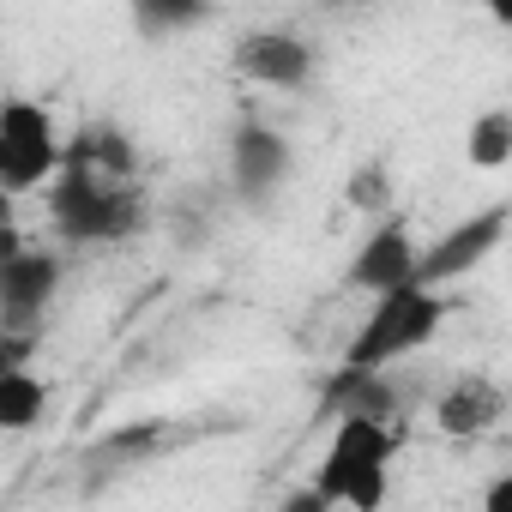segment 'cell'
<instances>
[{
	"mask_svg": "<svg viewBox=\"0 0 512 512\" xmlns=\"http://www.w3.org/2000/svg\"><path fill=\"white\" fill-rule=\"evenodd\" d=\"M392 458H398V428L392 422L356 416V410L332 416V440H326V458H320V476H314L320 506H356V512L386 506Z\"/></svg>",
	"mask_w": 512,
	"mask_h": 512,
	"instance_id": "1",
	"label": "cell"
},
{
	"mask_svg": "<svg viewBox=\"0 0 512 512\" xmlns=\"http://www.w3.org/2000/svg\"><path fill=\"white\" fill-rule=\"evenodd\" d=\"M49 217L61 241L103 247L127 241L145 229V187L115 181V175H85V169H55L49 175Z\"/></svg>",
	"mask_w": 512,
	"mask_h": 512,
	"instance_id": "2",
	"label": "cell"
},
{
	"mask_svg": "<svg viewBox=\"0 0 512 512\" xmlns=\"http://www.w3.org/2000/svg\"><path fill=\"white\" fill-rule=\"evenodd\" d=\"M446 314H452V296H446V290H428V284L380 290L374 308H368V320L356 326L344 362H350V368H392V362L428 350V344L440 338Z\"/></svg>",
	"mask_w": 512,
	"mask_h": 512,
	"instance_id": "3",
	"label": "cell"
},
{
	"mask_svg": "<svg viewBox=\"0 0 512 512\" xmlns=\"http://www.w3.org/2000/svg\"><path fill=\"white\" fill-rule=\"evenodd\" d=\"M61 169V133L55 115L31 97H7L0 103V193H37L49 187V175Z\"/></svg>",
	"mask_w": 512,
	"mask_h": 512,
	"instance_id": "4",
	"label": "cell"
},
{
	"mask_svg": "<svg viewBox=\"0 0 512 512\" xmlns=\"http://www.w3.org/2000/svg\"><path fill=\"white\" fill-rule=\"evenodd\" d=\"M290 169H296V151H290V139H284L278 127L241 121V127L229 133V193H235L241 205H253V211L272 205V199L284 193Z\"/></svg>",
	"mask_w": 512,
	"mask_h": 512,
	"instance_id": "5",
	"label": "cell"
},
{
	"mask_svg": "<svg viewBox=\"0 0 512 512\" xmlns=\"http://www.w3.org/2000/svg\"><path fill=\"white\" fill-rule=\"evenodd\" d=\"M500 235H506V205H488V211L452 223L434 247H416V278H410V284H428V290L458 284L464 272H476L488 253L500 247Z\"/></svg>",
	"mask_w": 512,
	"mask_h": 512,
	"instance_id": "6",
	"label": "cell"
},
{
	"mask_svg": "<svg viewBox=\"0 0 512 512\" xmlns=\"http://www.w3.org/2000/svg\"><path fill=\"white\" fill-rule=\"evenodd\" d=\"M61 290V260L49 247H19L0 260V332H37V320L49 314Z\"/></svg>",
	"mask_w": 512,
	"mask_h": 512,
	"instance_id": "7",
	"label": "cell"
},
{
	"mask_svg": "<svg viewBox=\"0 0 512 512\" xmlns=\"http://www.w3.org/2000/svg\"><path fill=\"white\" fill-rule=\"evenodd\" d=\"M410 278H416V235H410L404 217L380 211L374 229H368V241L350 253V266H344V290L380 296V290H398V284H410Z\"/></svg>",
	"mask_w": 512,
	"mask_h": 512,
	"instance_id": "8",
	"label": "cell"
},
{
	"mask_svg": "<svg viewBox=\"0 0 512 512\" xmlns=\"http://www.w3.org/2000/svg\"><path fill=\"white\" fill-rule=\"evenodd\" d=\"M235 73L253 79L260 91H308L314 85V43L296 37V31H247L235 43Z\"/></svg>",
	"mask_w": 512,
	"mask_h": 512,
	"instance_id": "9",
	"label": "cell"
},
{
	"mask_svg": "<svg viewBox=\"0 0 512 512\" xmlns=\"http://www.w3.org/2000/svg\"><path fill=\"white\" fill-rule=\"evenodd\" d=\"M500 416H506V392H500V380H488V374H458V380L434 398V428H440L446 440H476V434L500 428Z\"/></svg>",
	"mask_w": 512,
	"mask_h": 512,
	"instance_id": "10",
	"label": "cell"
},
{
	"mask_svg": "<svg viewBox=\"0 0 512 512\" xmlns=\"http://www.w3.org/2000/svg\"><path fill=\"white\" fill-rule=\"evenodd\" d=\"M320 404H326L332 416L356 410V416H380V422H392V416L404 410V392L392 386L386 368H350V362H344V368L320 386Z\"/></svg>",
	"mask_w": 512,
	"mask_h": 512,
	"instance_id": "11",
	"label": "cell"
},
{
	"mask_svg": "<svg viewBox=\"0 0 512 512\" xmlns=\"http://www.w3.org/2000/svg\"><path fill=\"white\" fill-rule=\"evenodd\" d=\"M61 169H85V175H115V181H139V151L121 127L91 121L61 145Z\"/></svg>",
	"mask_w": 512,
	"mask_h": 512,
	"instance_id": "12",
	"label": "cell"
},
{
	"mask_svg": "<svg viewBox=\"0 0 512 512\" xmlns=\"http://www.w3.org/2000/svg\"><path fill=\"white\" fill-rule=\"evenodd\" d=\"M43 416H49V386L31 374V362L0 374V434H31Z\"/></svg>",
	"mask_w": 512,
	"mask_h": 512,
	"instance_id": "13",
	"label": "cell"
},
{
	"mask_svg": "<svg viewBox=\"0 0 512 512\" xmlns=\"http://www.w3.org/2000/svg\"><path fill=\"white\" fill-rule=\"evenodd\" d=\"M127 13L139 25V37H187L193 25L211 19V0H127Z\"/></svg>",
	"mask_w": 512,
	"mask_h": 512,
	"instance_id": "14",
	"label": "cell"
},
{
	"mask_svg": "<svg viewBox=\"0 0 512 512\" xmlns=\"http://www.w3.org/2000/svg\"><path fill=\"white\" fill-rule=\"evenodd\" d=\"M464 163L470 169H506L512 163V109L476 115V127L464 133Z\"/></svg>",
	"mask_w": 512,
	"mask_h": 512,
	"instance_id": "15",
	"label": "cell"
},
{
	"mask_svg": "<svg viewBox=\"0 0 512 512\" xmlns=\"http://www.w3.org/2000/svg\"><path fill=\"white\" fill-rule=\"evenodd\" d=\"M344 199H350L362 217H380V211H392V181H386V163H362V169L350 175Z\"/></svg>",
	"mask_w": 512,
	"mask_h": 512,
	"instance_id": "16",
	"label": "cell"
},
{
	"mask_svg": "<svg viewBox=\"0 0 512 512\" xmlns=\"http://www.w3.org/2000/svg\"><path fill=\"white\" fill-rule=\"evenodd\" d=\"M31 356H37V332H0V374L25 368Z\"/></svg>",
	"mask_w": 512,
	"mask_h": 512,
	"instance_id": "17",
	"label": "cell"
},
{
	"mask_svg": "<svg viewBox=\"0 0 512 512\" xmlns=\"http://www.w3.org/2000/svg\"><path fill=\"white\" fill-rule=\"evenodd\" d=\"M25 247V229L19 223H0V260H7V253H19Z\"/></svg>",
	"mask_w": 512,
	"mask_h": 512,
	"instance_id": "18",
	"label": "cell"
},
{
	"mask_svg": "<svg viewBox=\"0 0 512 512\" xmlns=\"http://www.w3.org/2000/svg\"><path fill=\"white\" fill-rule=\"evenodd\" d=\"M512 506V476H500L494 488H488V512H506Z\"/></svg>",
	"mask_w": 512,
	"mask_h": 512,
	"instance_id": "19",
	"label": "cell"
},
{
	"mask_svg": "<svg viewBox=\"0 0 512 512\" xmlns=\"http://www.w3.org/2000/svg\"><path fill=\"white\" fill-rule=\"evenodd\" d=\"M320 7H332V13H350V7H380V0H320Z\"/></svg>",
	"mask_w": 512,
	"mask_h": 512,
	"instance_id": "20",
	"label": "cell"
}]
</instances>
